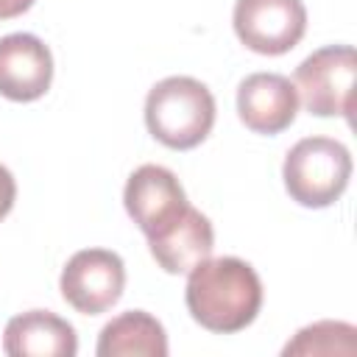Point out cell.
Returning <instances> with one entry per match:
<instances>
[{
	"label": "cell",
	"instance_id": "1",
	"mask_svg": "<svg viewBox=\"0 0 357 357\" xmlns=\"http://www.w3.org/2000/svg\"><path fill=\"white\" fill-rule=\"evenodd\" d=\"M184 301L195 324L218 335H234L259 315L262 282L240 257H206L187 273Z\"/></svg>",
	"mask_w": 357,
	"mask_h": 357
},
{
	"label": "cell",
	"instance_id": "2",
	"mask_svg": "<svg viewBox=\"0 0 357 357\" xmlns=\"http://www.w3.org/2000/svg\"><path fill=\"white\" fill-rule=\"evenodd\" d=\"M145 126L165 148L190 151L201 145L215 126V98L198 78H162L145 98Z\"/></svg>",
	"mask_w": 357,
	"mask_h": 357
},
{
	"label": "cell",
	"instance_id": "3",
	"mask_svg": "<svg viewBox=\"0 0 357 357\" xmlns=\"http://www.w3.org/2000/svg\"><path fill=\"white\" fill-rule=\"evenodd\" d=\"M282 178L296 204L307 209L332 206L349 187L351 153L332 137H304L287 151Z\"/></svg>",
	"mask_w": 357,
	"mask_h": 357
},
{
	"label": "cell",
	"instance_id": "4",
	"mask_svg": "<svg viewBox=\"0 0 357 357\" xmlns=\"http://www.w3.org/2000/svg\"><path fill=\"white\" fill-rule=\"evenodd\" d=\"M357 53L351 45H326L310 53L293 75L296 95L315 117H346L354 112Z\"/></svg>",
	"mask_w": 357,
	"mask_h": 357
},
{
	"label": "cell",
	"instance_id": "5",
	"mask_svg": "<svg viewBox=\"0 0 357 357\" xmlns=\"http://www.w3.org/2000/svg\"><path fill=\"white\" fill-rule=\"evenodd\" d=\"M126 287V265L109 248L75 251L59 279L64 301L81 315H100L112 310Z\"/></svg>",
	"mask_w": 357,
	"mask_h": 357
},
{
	"label": "cell",
	"instance_id": "6",
	"mask_svg": "<svg viewBox=\"0 0 357 357\" xmlns=\"http://www.w3.org/2000/svg\"><path fill=\"white\" fill-rule=\"evenodd\" d=\"M231 25L248 50L259 56H282L301 42L307 31V8L301 0H237Z\"/></svg>",
	"mask_w": 357,
	"mask_h": 357
},
{
	"label": "cell",
	"instance_id": "7",
	"mask_svg": "<svg viewBox=\"0 0 357 357\" xmlns=\"http://www.w3.org/2000/svg\"><path fill=\"white\" fill-rule=\"evenodd\" d=\"M123 204L128 218L139 226L145 237L159 234L167 229L190 204L181 181L173 170L162 165H142L137 167L123 190Z\"/></svg>",
	"mask_w": 357,
	"mask_h": 357
},
{
	"label": "cell",
	"instance_id": "8",
	"mask_svg": "<svg viewBox=\"0 0 357 357\" xmlns=\"http://www.w3.org/2000/svg\"><path fill=\"white\" fill-rule=\"evenodd\" d=\"M53 81L50 47L33 33L0 36V95L14 103L39 100Z\"/></svg>",
	"mask_w": 357,
	"mask_h": 357
},
{
	"label": "cell",
	"instance_id": "9",
	"mask_svg": "<svg viewBox=\"0 0 357 357\" xmlns=\"http://www.w3.org/2000/svg\"><path fill=\"white\" fill-rule=\"evenodd\" d=\"M298 95L290 78L279 73H251L237 86V114L254 134H282L293 126Z\"/></svg>",
	"mask_w": 357,
	"mask_h": 357
},
{
	"label": "cell",
	"instance_id": "10",
	"mask_svg": "<svg viewBox=\"0 0 357 357\" xmlns=\"http://www.w3.org/2000/svg\"><path fill=\"white\" fill-rule=\"evenodd\" d=\"M148 248L165 273H190L198 262L212 257L215 231L206 215L187 206L167 229L148 237Z\"/></svg>",
	"mask_w": 357,
	"mask_h": 357
},
{
	"label": "cell",
	"instance_id": "11",
	"mask_svg": "<svg viewBox=\"0 0 357 357\" xmlns=\"http://www.w3.org/2000/svg\"><path fill=\"white\" fill-rule=\"evenodd\" d=\"M3 351L11 357H73L78 351V335L56 312L28 310L6 324Z\"/></svg>",
	"mask_w": 357,
	"mask_h": 357
},
{
	"label": "cell",
	"instance_id": "12",
	"mask_svg": "<svg viewBox=\"0 0 357 357\" xmlns=\"http://www.w3.org/2000/svg\"><path fill=\"white\" fill-rule=\"evenodd\" d=\"M98 357H165L170 351L165 326L145 310L112 318L98 335Z\"/></svg>",
	"mask_w": 357,
	"mask_h": 357
},
{
	"label": "cell",
	"instance_id": "13",
	"mask_svg": "<svg viewBox=\"0 0 357 357\" xmlns=\"http://www.w3.org/2000/svg\"><path fill=\"white\" fill-rule=\"evenodd\" d=\"M357 329L346 321H315L296 332V337L282 349L284 357L296 354H354Z\"/></svg>",
	"mask_w": 357,
	"mask_h": 357
},
{
	"label": "cell",
	"instance_id": "14",
	"mask_svg": "<svg viewBox=\"0 0 357 357\" xmlns=\"http://www.w3.org/2000/svg\"><path fill=\"white\" fill-rule=\"evenodd\" d=\"M14 201H17V181L11 170L0 165V220L14 209Z\"/></svg>",
	"mask_w": 357,
	"mask_h": 357
},
{
	"label": "cell",
	"instance_id": "15",
	"mask_svg": "<svg viewBox=\"0 0 357 357\" xmlns=\"http://www.w3.org/2000/svg\"><path fill=\"white\" fill-rule=\"evenodd\" d=\"M33 6V0H0V20H14L25 14Z\"/></svg>",
	"mask_w": 357,
	"mask_h": 357
}]
</instances>
